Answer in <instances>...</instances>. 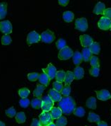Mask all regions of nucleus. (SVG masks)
<instances>
[{
    "label": "nucleus",
    "instance_id": "f257e3e1",
    "mask_svg": "<svg viewBox=\"0 0 111 126\" xmlns=\"http://www.w3.org/2000/svg\"><path fill=\"white\" fill-rule=\"evenodd\" d=\"M58 104V108H60L62 110V113L66 115H69L73 113L76 108L75 100L70 96L62 97L61 100Z\"/></svg>",
    "mask_w": 111,
    "mask_h": 126
},
{
    "label": "nucleus",
    "instance_id": "f03ea898",
    "mask_svg": "<svg viewBox=\"0 0 111 126\" xmlns=\"http://www.w3.org/2000/svg\"><path fill=\"white\" fill-rule=\"evenodd\" d=\"M39 125L40 126H47L53 123V118L51 115L50 112L43 111L39 115Z\"/></svg>",
    "mask_w": 111,
    "mask_h": 126
},
{
    "label": "nucleus",
    "instance_id": "7ed1b4c3",
    "mask_svg": "<svg viewBox=\"0 0 111 126\" xmlns=\"http://www.w3.org/2000/svg\"><path fill=\"white\" fill-rule=\"evenodd\" d=\"M40 40L45 43H51L55 40V35L52 31L48 29L40 35Z\"/></svg>",
    "mask_w": 111,
    "mask_h": 126
},
{
    "label": "nucleus",
    "instance_id": "20e7f679",
    "mask_svg": "<svg viewBox=\"0 0 111 126\" xmlns=\"http://www.w3.org/2000/svg\"><path fill=\"white\" fill-rule=\"evenodd\" d=\"M73 53L74 52L72 49L69 47L68 46H66L59 51L58 56V58L61 60H67L72 57Z\"/></svg>",
    "mask_w": 111,
    "mask_h": 126
},
{
    "label": "nucleus",
    "instance_id": "39448f33",
    "mask_svg": "<svg viewBox=\"0 0 111 126\" xmlns=\"http://www.w3.org/2000/svg\"><path fill=\"white\" fill-rule=\"evenodd\" d=\"M42 109L43 111L46 112H49L51 109L54 107V102L51 100L49 96H46L42 98Z\"/></svg>",
    "mask_w": 111,
    "mask_h": 126
},
{
    "label": "nucleus",
    "instance_id": "423d86ee",
    "mask_svg": "<svg viewBox=\"0 0 111 126\" xmlns=\"http://www.w3.org/2000/svg\"><path fill=\"white\" fill-rule=\"evenodd\" d=\"M75 29L78 31H80L82 32L86 31L88 29V22H87V18H79L75 21Z\"/></svg>",
    "mask_w": 111,
    "mask_h": 126
},
{
    "label": "nucleus",
    "instance_id": "0eeeda50",
    "mask_svg": "<svg viewBox=\"0 0 111 126\" xmlns=\"http://www.w3.org/2000/svg\"><path fill=\"white\" fill-rule=\"evenodd\" d=\"M0 31L4 33V35L11 34L12 32V24L11 22L8 20L1 21L0 22Z\"/></svg>",
    "mask_w": 111,
    "mask_h": 126
},
{
    "label": "nucleus",
    "instance_id": "6e6552de",
    "mask_svg": "<svg viewBox=\"0 0 111 126\" xmlns=\"http://www.w3.org/2000/svg\"><path fill=\"white\" fill-rule=\"evenodd\" d=\"M99 28L103 31L110 30L111 26V20L106 17H101L98 22Z\"/></svg>",
    "mask_w": 111,
    "mask_h": 126
},
{
    "label": "nucleus",
    "instance_id": "1a4fd4ad",
    "mask_svg": "<svg viewBox=\"0 0 111 126\" xmlns=\"http://www.w3.org/2000/svg\"><path fill=\"white\" fill-rule=\"evenodd\" d=\"M43 70V72L45 73L46 75H47L50 80L54 79L56 77V72H57V70H56V68L52 64H49L47 67L45 68V69H42Z\"/></svg>",
    "mask_w": 111,
    "mask_h": 126
},
{
    "label": "nucleus",
    "instance_id": "9d476101",
    "mask_svg": "<svg viewBox=\"0 0 111 126\" xmlns=\"http://www.w3.org/2000/svg\"><path fill=\"white\" fill-rule=\"evenodd\" d=\"M40 35H39L36 31H32L29 33L27 36V43L29 45L37 43L40 41Z\"/></svg>",
    "mask_w": 111,
    "mask_h": 126
},
{
    "label": "nucleus",
    "instance_id": "9b49d317",
    "mask_svg": "<svg viewBox=\"0 0 111 126\" xmlns=\"http://www.w3.org/2000/svg\"><path fill=\"white\" fill-rule=\"evenodd\" d=\"M79 40L81 43L82 46H83L84 47H89L93 43V39L89 35H82L79 36Z\"/></svg>",
    "mask_w": 111,
    "mask_h": 126
},
{
    "label": "nucleus",
    "instance_id": "f8f14e48",
    "mask_svg": "<svg viewBox=\"0 0 111 126\" xmlns=\"http://www.w3.org/2000/svg\"><path fill=\"white\" fill-rule=\"evenodd\" d=\"M97 98L100 101H107L111 98V94L110 92L106 89H101L99 91H96Z\"/></svg>",
    "mask_w": 111,
    "mask_h": 126
},
{
    "label": "nucleus",
    "instance_id": "ddd939ff",
    "mask_svg": "<svg viewBox=\"0 0 111 126\" xmlns=\"http://www.w3.org/2000/svg\"><path fill=\"white\" fill-rule=\"evenodd\" d=\"M49 96L54 102H59L62 98L61 93L56 91L54 89H51L49 91Z\"/></svg>",
    "mask_w": 111,
    "mask_h": 126
},
{
    "label": "nucleus",
    "instance_id": "4468645a",
    "mask_svg": "<svg viewBox=\"0 0 111 126\" xmlns=\"http://www.w3.org/2000/svg\"><path fill=\"white\" fill-rule=\"evenodd\" d=\"M106 10V6L102 2H98L96 6H95L94 9V11H93V13L96 14V15H103V13Z\"/></svg>",
    "mask_w": 111,
    "mask_h": 126
},
{
    "label": "nucleus",
    "instance_id": "2eb2a0df",
    "mask_svg": "<svg viewBox=\"0 0 111 126\" xmlns=\"http://www.w3.org/2000/svg\"><path fill=\"white\" fill-rule=\"evenodd\" d=\"M46 88V86L42 84H37L36 89L33 91V96L34 97L37 98H41L42 96L43 92L44 91V89Z\"/></svg>",
    "mask_w": 111,
    "mask_h": 126
},
{
    "label": "nucleus",
    "instance_id": "dca6fc26",
    "mask_svg": "<svg viewBox=\"0 0 111 126\" xmlns=\"http://www.w3.org/2000/svg\"><path fill=\"white\" fill-rule=\"evenodd\" d=\"M73 75H74V77H75V79H77V80L82 79L84 77V69L82 67H79V66H77L75 68V69H74Z\"/></svg>",
    "mask_w": 111,
    "mask_h": 126
},
{
    "label": "nucleus",
    "instance_id": "f3484780",
    "mask_svg": "<svg viewBox=\"0 0 111 126\" xmlns=\"http://www.w3.org/2000/svg\"><path fill=\"white\" fill-rule=\"evenodd\" d=\"M50 113L53 120H56L59 118L61 116H62V114H63L61 109L58 107H53L51 109Z\"/></svg>",
    "mask_w": 111,
    "mask_h": 126
},
{
    "label": "nucleus",
    "instance_id": "a211bd4d",
    "mask_svg": "<svg viewBox=\"0 0 111 126\" xmlns=\"http://www.w3.org/2000/svg\"><path fill=\"white\" fill-rule=\"evenodd\" d=\"M72 60H73V63L76 66H79L82 63V62L83 61L82 53L79 52V51L75 52L73 53V55H72Z\"/></svg>",
    "mask_w": 111,
    "mask_h": 126
},
{
    "label": "nucleus",
    "instance_id": "6ab92c4d",
    "mask_svg": "<svg viewBox=\"0 0 111 126\" xmlns=\"http://www.w3.org/2000/svg\"><path fill=\"white\" fill-rule=\"evenodd\" d=\"M39 82L40 83V84L44 85V86H47L49 84L50 82V79L49 77L46 75L45 73H42L39 75V78H38Z\"/></svg>",
    "mask_w": 111,
    "mask_h": 126
},
{
    "label": "nucleus",
    "instance_id": "aec40b11",
    "mask_svg": "<svg viewBox=\"0 0 111 126\" xmlns=\"http://www.w3.org/2000/svg\"><path fill=\"white\" fill-rule=\"evenodd\" d=\"M82 55L84 62H89L91 57H92V53L90 51L89 47H84L82 51Z\"/></svg>",
    "mask_w": 111,
    "mask_h": 126
},
{
    "label": "nucleus",
    "instance_id": "412c9836",
    "mask_svg": "<svg viewBox=\"0 0 111 126\" xmlns=\"http://www.w3.org/2000/svg\"><path fill=\"white\" fill-rule=\"evenodd\" d=\"M89 48L91 53L94 55H99L100 51V45L97 42H93V43L89 46Z\"/></svg>",
    "mask_w": 111,
    "mask_h": 126
},
{
    "label": "nucleus",
    "instance_id": "4be33fe9",
    "mask_svg": "<svg viewBox=\"0 0 111 126\" xmlns=\"http://www.w3.org/2000/svg\"><path fill=\"white\" fill-rule=\"evenodd\" d=\"M86 106L88 109H93V110L96 109V98L93 97V96L89 97L86 101Z\"/></svg>",
    "mask_w": 111,
    "mask_h": 126
},
{
    "label": "nucleus",
    "instance_id": "5701e85b",
    "mask_svg": "<svg viewBox=\"0 0 111 126\" xmlns=\"http://www.w3.org/2000/svg\"><path fill=\"white\" fill-rule=\"evenodd\" d=\"M74 17H75L74 14L70 11H66V12H64L63 14V18L67 23L72 22L73 19H74Z\"/></svg>",
    "mask_w": 111,
    "mask_h": 126
},
{
    "label": "nucleus",
    "instance_id": "b1692460",
    "mask_svg": "<svg viewBox=\"0 0 111 126\" xmlns=\"http://www.w3.org/2000/svg\"><path fill=\"white\" fill-rule=\"evenodd\" d=\"M87 120L90 123H98L100 121V116L99 115L96 114L95 113L93 112H90L88 115V118H87Z\"/></svg>",
    "mask_w": 111,
    "mask_h": 126
},
{
    "label": "nucleus",
    "instance_id": "393cba45",
    "mask_svg": "<svg viewBox=\"0 0 111 126\" xmlns=\"http://www.w3.org/2000/svg\"><path fill=\"white\" fill-rule=\"evenodd\" d=\"M75 79L74 75L71 71H67L66 72V77H65V84L66 85H70L72 82V81Z\"/></svg>",
    "mask_w": 111,
    "mask_h": 126
},
{
    "label": "nucleus",
    "instance_id": "a878e982",
    "mask_svg": "<svg viewBox=\"0 0 111 126\" xmlns=\"http://www.w3.org/2000/svg\"><path fill=\"white\" fill-rule=\"evenodd\" d=\"M7 13V4L6 2H0V19L4 18Z\"/></svg>",
    "mask_w": 111,
    "mask_h": 126
},
{
    "label": "nucleus",
    "instance_id": "bb28decb",
    "mask_svg": "<svg viewBox=\"0 0 111 126\" xmlns=\"http://www.w3.org/2000/svg\"><path fill=\"white\" fill-rule=\"evenodd\" d=\"M42 98H34L31 101V106L34 109H42Z\"/></svg>",
    "mask_w": 111,
    "mask_h": 126
},
{
    "label": "nucleus",
    "instance_id": "cd10ccee",
    "mask_svg": "<svg viewBox=\"0 0 111 126\" xmlns=\"http://www.w3.org/2000/svg\"><path fill=\"white\" fill-rule=\"evenodd\" d=\"M16 120L18 123L21 124L25 122L26 120V116L24 112H18V113H16Z\"/></svg>",
    "mask_w": 111,
    "mask_h": 126
},
{
    "label": "nucleus",
    "instance_id": "c85d7f7f",
    "mask_svg": "<svg viewBox=\"0 0 111 126\" xmlns=\"http://www.w3.org/2000/svg\"><path fill=\"white\" fill-rule=\"evenodd\" d=\"M65 77H66V72L64 71H57L56 75V81L62 83L63 81L65 80Z\"/></svg>",
    "mask_w": 111,
    "mask_h": 126
},
{
    "label": "nucleus",
    "instance_id": "c756f323",
    "mask_svg": "<svg viewBox=\"0 0 111 126\" xmlns=\"http://www.w3.org/2000/svg\"><path fill=\"white\" fill-rule=\"evenodd\" d=\"M73 113L75 115H76L78 117H83L86 113V111H85V110L83 107L79 106V107L75 108V110L73 111Z\"/></svg>",
    "mask_w": 111,
    "mask_h": 126
},
{
    "label": "nucleus",
    "instance_id": "7c9ffc66",
    "mask_svg": "<svg viewBox=\"0 0 111 126\" xmlns=\"http://www.w3.org/2000/svg\"><path fill=\"white\" fill-rule=\"evenodd\" d=\"M67 123V118L65 116H61L59 118L56 120V126H66Z\"/></svg>",
    "mask_w": 111,
    "mask_h": 126
},
{
    "label": "nucleus",
    "instance_id": "2f4dec72",
    "mask_svg": "<svg viewBox=\"0 0 111 126\" xmlns=\"http://www.w3.org/2000/svg\"><path fill=\"white\" fill-rule=\"evenodd\" d=\"M70 92H71V88L70 85H65V86L63 87L61 94L64 97H67V96H70Z\"/></svg>",
    "mask_w": 111,
    "mask_h": 126
},
{
    "label": "nucleus",
    "instance_id": "473e14b6",
    "mask_svg": "<svg viewBox=\"0 0 111 126\" xmlns=\"http://www.w3.org/2000/svg\"><path fill=\"white\" fill-rule=\"evenodd\" d=\"M30 90L28 89V88H25V87L19 89V91H18V94L22 98H25L28 97V96L30 95Z\"/></svg>",
    "mask_w": 111,
    "mask_h": 126
},
{
    "label": "nucleus",
    "instance_id": "72a5a7b5",
    "mask_svg": "<svg viewBox=\"0 0 111 126\" xmlns=\"http://www.w3.org/2000/svg\"><path fill=\"white\" fill-rule=\"evenodd\" d=\"M89 62H90L91 66L93 67H99V66H100L99 57L96 56H92L91 57Z\"/></svg>",
    "mask_w": 111,
    "mask_h": 126
},
{
    "label": "nucleus",
    "instance_id": "f704fd0d",
    "mask_svg": "<svg viewBox=\"0 0 111 126\" xmlns=\"http://www.w3.org/2000/svg\"><path fill=\"white\" fill-rule=\"evenodd\" d=\"M1 44L2 45L8 46V45L11 44L12 39H11V36L9 35H4L2 36V38L1 39Z\"/></svg>",
    "mask_w": 111,
    "mask_h": 126
},
{
    "label": "nucleus",
    "instance_id": "c9c22d12",
    "mask_svg": "<svg viewBox=\"0 0 111 126\" xmlns=\"http://www.w3.org/2000/svg\"><path fill=\"white\" fill-rule=\"evenodd\" d=\"M6 115L9 117V118H13L16 115V109H14L13 107H11L9 109H6Z\"/></svg>",
    "mask_w": 111,
    "mask_h": 126
},
{
    "label": "nucleus",
    "instance_id": "e433bc0d",
    "mask_svg": "<svg viewBox=\"0 0 111 126\" xmlns=\"http://www.w3.org/2000/svg\"><path fill=\"white\" fill-rule=\"evenodd\" d=\"M56 45L57 48H58L59 50H61V49H63V48H64L65 47H66V40H64V39L60 38L59 40H57Z\"/></svg>",
    "mask_w": 111,
    "mask_h": 126
},
{
    "label": "nucleus",
    "instance_id": "4c0bfd02",
    "mask_svg": "<svg viewBox=\"0 0 111 126\" xmlns=\"http://www.w3.org/2000/svg\"><path fill=\"white\" fill-rule=\"evenodd\" d=\"M30 103V100L28 99V98H21L20 101H19V105L22 108H27L29 106Z\"/></svg>",
    "mask_w": 111,
    "mask_h": 126
},
{
    "label": "nucleus",
    "instance_id": "58836bf2",
    "mask_svg": "<svg viewBox=\"0 0 111 126\" xmlns=\"http://www.w3.org/2000/svg\"><path fill=\"white\" fill-rule=\"evenodd\" d=\"M39 74L37 72H33V73H29L28 75V80L30 81H35L38 79L39 78Z\"/></svg>",
    "mask_w": 111,
    "mask_h": 126
},
{
    "label": "nucleus",
    "instance_id": "ea45409f",
    "mask_svg": "<svg viewBox=\"0 0 111 126\" xmlns=\"http://www.w3.org/2000/svg\"><path fill=\"white\" fill-rule=\"evenodd\" d=\"M99 72H100V68L99 67H91L89 69V73L90 75L93 77H97L99 75Z\"/></svg>",
    "mask_w": 111,
    "mask_h": 126
},
{
    "label": "nucleus",
    "instance_id": "a19ab883",
    "mask_svg": "<svg viewBox=\"0 0 111 126\" xmlns=\"http://www.w3.org/2000/svg\"><path fill=\"white\" fill-rule=\"evenodd\" d=\"M63 87V84H62V83L58 82V81H56L53 83V89H54V90H56V91H57V92L61 93Z\"/></svg>",
    "mask_w": 111,
    "mask_h": 126
},
{
    "label": "nucleus",
    "instance_id": "79ce46f5",
    "mask_svg": "<svg viewBox=\"0 0 111 126\" xmlns=\"http://www.w3.org/2000/svg\"><path fill=\"white\" fill-rule=\"evenodd\" d=\"M103 15V17L108 18L111 20V8L106 9V10H105Z\"/></svg>",
    "mask_w": 111,
    "mask_h": 126
},
{
    "label": "nucleus",
    "instance_id": "37998d69",
    "mask_svg": "<svg viewBox=\"0 0 111 126\" xmlns=\"http://www.w3.org/2000/svg\"><path fill=\"white\" fill-rule=\"evenodd\" d=\"M58 3L61 6H66L68 4V3H69V0H59Z\"/></svg>",
    "mask_w": 111,
    "mask_h": 126
},
{
    "label": "nucleus",
    "instance_id": "c03bdc74",
    "mask_svg": "<svg viewBox=\"0 0 111 126\" xmlns=\"http://www.w3.org/2000/svg\"><path fill=\"white\" fill-rule=\"evenodd\" d=\"M30 126H40L39 125V120L37 118H34L33 121H32V123Z\"/></svg>",
    "mask_w": 111,
    "mask_h": 126
},
{
    "label": "nucleus",
    "instance_id": "a18cd8bd",
    "mask_svg": "<svg viewBox=\"0 0 111 126\" xmlns=\"http://www.w3.org/2000/svg\"><path fill=\"white\" fill-rule=\"evenodd\" d=\"M97 126H108V123H106V122L101 121V120H100V122H99V123H97Z\"/></svg>",
    "mask_w": 111,
    "mask_h": 126
},
{
    "label": "nucleus",
    "instance_id": "49530a36",
    "mask_svg": "<svg viewBox=\"0 0 111 126\" xmlns=\"http://www.w3.org/2000/svg\"><path fill=\"white\" fill-rule=\"evenodd\" d=\"M0 126H5V124H4L3 122L0 121Z\"/></svg>",
    "mask_w": 111,
    "mask_h": 126
},
{
    "label": "nucleus",
    "instance_id": "de8ad7c7",
    "mask_svg": "<svg viewBox=\"0 0 111 126\" xmlns=\"http://www.w3.org/2000/svg\"><path fill=\"white\" fill-rule=\"evenodd\" d=\"M47 126H56V124H54V123H50L49 125H48Z\"/></svg>",
    "mask_w": 111,
    "mask_h": 126
},
{
    "label": "nucleus",
    "instance_id": "09e8293b",
    "mask_svg": "<svg viewBox=\"0 0 111 126\" xmlns=\"http://www.w3.org/2000/svg\"><path fill=\"white\" fill-rule=\"evenodd\" d=\"M110 30H111V29H110Z\"/></svg>",
    "mask_w": 111,
    "mask_h": 126
}]
</instances>
